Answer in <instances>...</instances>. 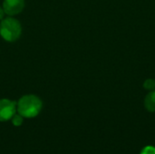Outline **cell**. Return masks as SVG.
<instances>
[{
    "mask_svg": "<svg viewBox=\"0 0 155 154\" xmlns=\"http://www.w3.org/2000/svg\"><path fill=\"white\" fill-rule=\"evenodd\" d=\"M143 87H144V89H146L148 91H153V90H155L154 79H152V78L146 79L144 81V83H143Z\"/></svg>",
    "mask_w": 155,
    "mask_h": 154,
    "instance_id": "6",
    "label": "cell"
},
{
    "mask_svg": "<svg viewBox=\"0 0 155 154\" xmlns=\"http://www.w3.org/2000/svg\"><path fill=\"white\" fill-rule=\"evenodd\" d=\"M22 33V27L18 20L7 17L0 23V35L7 42L16 41Z\"/></svg>",
    "mask_w": 155,
    "mask_h": 154,
    "instance_id": "2",
    "label": "cell"
},
{
    "mask_svg": "<svg viewBox=\"0 0 155 154\" xmlns=\"http://www.w3.org/2000/svg\"><path fill=\"white\" fill-rule=\"evenodd\" d=\"M12 123L15 126H20L23 123V116L20 114H15L12 117Z\"/></svg>",
    "mask_w": 155,
    "mask_h": 154,
    "instance_id": "7",
    "label": "cell"
},
{
    "mask_svg": "<svg viewBox=\"0 0 155 154\" xmlns=\"http://www.w3.org/2000/svg\"><path fill=\"white\" fill-rule=\"evenodd\" d=\"M25 0H4L3 10L8 15H15L23 11Z\"/></svg>",
    "mask_w": 155,
    "mask_h": 154,
    "instance_id": "4",
    "label": "cell"
},
{
    "mask_svg": "<svg viewBox=\"0 0 155 154\" xmlns=\"http://www.w3.org/2000/svg\"><path fill=\"white\" fill-rule=\"evenodd\" d=\"M42 101L34 94H28L21 97L16 104L17 112L25 118H34L37 116L42 110Z\"/></svg>",
    "mask_w": 155,
    "mask_h": 154,
    "instance_id": "1",
    "label": "cell"
},
{
    "mask_svg": "<svg viewBox=\"0 0 155 154\" xmlns=\"http://www.w3.org/2000/svg\"><path fill=\"white\" fill-rule=\"evenodd\" d=\"M140 154H155V147L151 146V145L146 146L142 150Z\"/></svg>",
    "mask_w": 155,
    "mask_h": 154,
    "instance_id": "8",
    "label": "cell"
},
{
    "mask_svg": "<svg viewBox=\"0 0 155 154\" xmlns=\"http://www.w3.org/2000/svg\"><path fill=\"white\" fill-rule=\"evenodd\" d=\"M4 14H5V12H4L3 8H1V7H0V20H1V19H3V17H4Z\"/></svg>",
    "mask_w": 155,
    "mask_h": 154,
    "instance_id": "9",
    "label": "cell"
},
{
    "mask_svg": "<svg viewBox=\"0 0 155 154\" xmlns=\"http://www.w3.org/2000/svg\"><path fill=\"white\" fill-rule=\"evenodd\" d=\"M16 103L8 99L0 100V122H5L15 114Z\"/></svg>",
    "mask_w": 155,
    "mask_h": 154,
    "instance_id": "3",
    "label": "cell"
},
{
    "mask_svg": "<svg viewBox=\"0 0 155 154\" xmlns=\"http://www.w3.org/2000/svg\"><path fill=\"white\" fill-rule=\"evenodd\" d=\"M144 106L146 110L150 113L155 112V90L151 91L145 97Z\"/></svg>",
    "mask_w": 155,
    "mask_h": 154,
    "instance_id": "5",
    "label": "cell"
}]
</instances>
